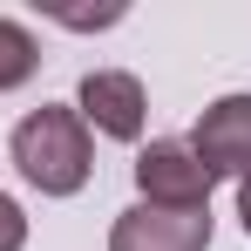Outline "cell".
<instances>
[{"instance_id":"5","label":"cell","mask_w":251,"mask_h":251,"mask_svg":"<svg viewBox=\"0 0 251 251\" xmlns=\"http://www.w3.org/2000/svg\"><path fill=\"white\" fill-rule=\"evenodd\" d=\"M75 116L95 123L102 136H116V143H136V136H143V116H150V102H143V82H136L129 68H95V75H82Z\"/></svg>"},{"instance_id":"8","label":"cell","mask_w":251,"mask_h":251,"mask_svg":"<svg viewBox=\"0 0 251 251\" xmlns=\"http://www.w3.org/2000/svg\"><path fill=\"white\" fill-rule=\"evenodd\" d=\"M238 217H245V231H251V176L238 183Z\"/></svg>"},{"instance_id":"1","label":"cell","mask_w":251,"mask_h":251,"mask_svg":"<svg viewBox=\"0 0 251 251\" xmlns=\"http://www.w3.org/2000/svg\"><path fill=\"white\" fill-rule=\"evenodd\" d=\"M14 163H21V176L41 197H75L88 183V170H95L88 123L68 102H41L34 116H21V129H14Z\"/></svg>"},{"instance_id":"4","label":"cell","mask_w":251,"mask_h":251,"mask_svg":"<svg viewBox=\"0 0 251 251\" xmlns=\"http://www.w3.org/2000/svg\"><path fill=\"white\" fill-rule=\"evenodd\" d=\"M204 245H210V210L129 204L109 224V251H204Z\"/></svg>"},{"instance_id":"3","label":"cell","mask_w":251,"mask_h":251,"mask_svg":"<svg viewBox=\"0 0 251 251\" xmlns=\"http://www.w3.org/2000/svg\"><path fill=\"white\" fill-rule=\"evenodd\" d=\"M183 143L197 150V163L210 176H238L245 183L251 176V95H217Z\"/></svg>"},{"instance_id":"7","label":"cell","mask_w":251,"mask_h":251,"mask_svg":"<svg viewBox=\"0 0 251 251\" xmlns=\"http://www.w3.org/2000/svg\"><path fill=\"white\" fill-rule=\"evenodd\" d=\"M27 245V217H21V204L0 190V251H21Z\"/></svg>"},{"instance_id":"2","label":"cell","mask_w":251,"mask_h":251,"mask_svg":"<svg viewBox=\"0 0 251 251\" xmlns=\"http://www.w3.org/2000/svg\"><path fill=\"white\" fill-rule=\"evenodd\" d=\"M210 176L197 163V150L183 143V136H163V143H150L143 156H136V190H143V204H163V210H210Z\"/></svg>"},{"instance_id":"6","label":"cell","mask_w":251,"mask_h":251,"mask_svg":"<svg viewBox=\"0 0 251 251\" xmlns=\"http://www.w3.org/2000/svg\"><path fill=\"white\" fill-rule=\"evenodd\" d=\"M34 68H41V48H34V34H27L21 21H0V95H7V88H21Z\"/></svg>"}]
</instances>
